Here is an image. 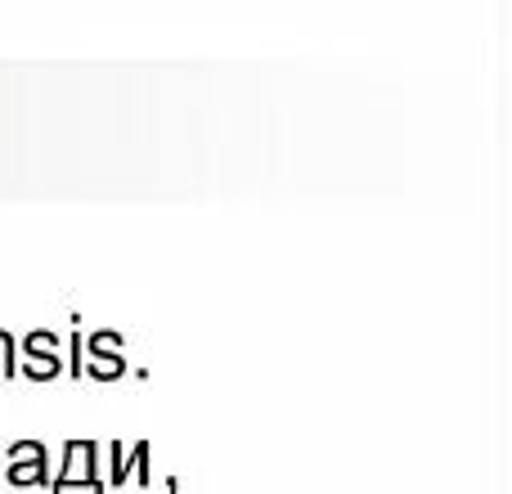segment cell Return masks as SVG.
I'll use <instances>...</instances> for the list:
<instances>
[{"label": "cell", "instance_id": "cell-1", "mask_svg": "<svg viewBox=\"0 0 512 494\" xmlns=\"http://www.w3.org/2000/svg\"><path fill=\"white\" fill-rule=\"evenodd\" d=\"M77 486L86 494H104V481H99V445L95 441H68L63 445V468L50 477V494H68Z\"/></svg>", "mask_w": 512, "mask_h": 494}, {"label": "cell", "instance_id": "cell-6", "mask_svg": "<svg viewBox=\"0 0 512 494\" xmlns=\"http://www.w3.org/2000/svg\"><path fill=\"white\" fill-rule=\"evenodd\" d=\"M0 378L14 382L18 378V342L9 328H0Z\"/></svg>", "mask_w": 512, "mask_h": 494}, {"label": "cell", "instance_id": "cell-7", "mask_svg": "<svg viewBox=\"0 0 512 494\" xmlns=\"http://www.w3.org/2000/svg\"><path fill=\"white\" fill-rule=\"evenodd\" d=\"M72 378L81 382V328L72 333Z\"/></svg>", "mask_w": 512, "mask_h": 494}, {"label": "cell", "instance_id": "cell-4", "mask_svg": "<svg viewBox=\"0 0 512 494\" xmlns=\"http://www.w3.org/2000/svg\"><path fill=\"white\" fill-rule=\"evenodd\" d=\"M18 373H27L32 382H54L59 378L63 364H59V342H54V333H45V328L27 333V364H18Z\"/></svg>", "mask_w": 512, "mask_h": 494}, {"label": "cell", "instance_id": "cell-2", "mask_svg": "<svg viewBox=\"0 0 512 494\" xmlns=\"http://www.w3.org/2000/svg\"><path fill=\"white\" fill-rule=\"evenodd\" d=\"M9 477V486L27 490V486H50V454L41 441H14L9 445V468H0V481Z\"/></svg>", "mask_w": 512, "mask_h": 494}, {"label": "cell", "instance_id": "cell-5", "mask_svg": "<svg viewBox=\"0 0 512 494\" xmlns=\"http://www.w3.org/2000/svg\"><path fill=\"white\" fill-rule=\"evenodd\" d=\"M149 441H140L131 454H122V445L113 441V468H108V481H113V490H122L126 481H140V490H149L153 486V477H149Z\"/></svg>", "mask_w": 512, "mask_h": 494}, {"label": "cell", "instance_id": "cell-3", "mask_svg": "<svg viewBox=\"0 0 512 494\" xmlns=\"http://www.w3.org/2000/svg\"><path fill=\"white\" fill-rule=\"evenodd\" d=\"M113 346H117V351H126L122 333H113V328H99V333L86 342V360H81V373H86V378H95V382L122 378V373H126V360H122V355H113Z\"/></svg>", "mask_w": 512, "mask_h": 494}]
</instances>
